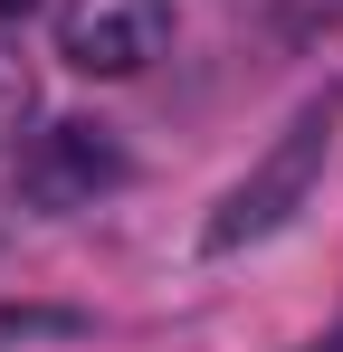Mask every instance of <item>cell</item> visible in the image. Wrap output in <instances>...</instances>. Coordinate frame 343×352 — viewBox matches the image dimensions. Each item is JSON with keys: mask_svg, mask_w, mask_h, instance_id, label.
<instances>
[{"mask_svg": "<svg viewBox=\"0 0 343 352\" xmlns=\"http://www.w3.org/2000/svg\"><path fill=\"white\" fill-rule=\"evenodd\" d=\"M172 48V0H67L57 10V58L76 76H143Z\"/></svg>", "mask_w": 343, "mask_h": 352, "instance_id": "obj_2", "label": "cell"}, {"mask_svg": "<svg viewBox=\"0 0 343 352\" xmlns=\"http://www.w3.org/2000/svg\"><path fill=\"white\" fill-rule=\"evenodd\" d=\"M29 115H39V76H29V58L0 38V143H19Z\"/></svg>", "mask_w": 343, "mask_h": 352, "instance_id": "obj_5", "label": "cell"}, {"mask_svg": "<svg viewBox=\"0 0 343 352\" xmlns=\"http://www.w3.org/2000/svg\"><path fill=\"white\" fill-rule=\"evenodd\" d=\"M0 238H10V210H0Z\"/></svg>", "mask_w": 343, "mask_h": 352, "instance_id": "obj_8", "label": "cell"}, {"mask_svg": "<svg viewBox=\"0 0 343 352\" xmlns=\"http://www.w3.org/2000/svg\"><path fill=\"white\" fill-rule=\"evenodd\" d=\"M305 352H343V324H334V333H315V343H305Z\"/></svg>", "mask_w": 343, "mask_h": 352, "instance_id": "obj_6", "label": "cell"}, {"mask_svg": "<svg viewBox=\"0 0 343 352\" xmlns=\"http://www.w3.org/2000/svg\"><path fill=\"white\" fill-rule=\"evenodd\" d=\"M334 124H343V96H315L305 115L286 124L277 143L248 162V181L229 190L220 210L200 219V248L210 257H238V248H258V238H277L305 200H315V181H324V162H334Z\"/></svg>", "mask_w": 343, "mask_h": 352, "instance_id": "obj_1", "label": "cell"}, {"mask_svg": "<svg viewBox=\"0 0 343 352\" xmlns=\"http://www.w3.org/2000/svg\"><path fill=\"white\" fill-rule=\"evenodd\" d=\"M96 333V314H76V305H0V352L10 343H86Z\"/></svg>", "mask_w": 343, "mask_h": 352, "instance_id": "obj_4", "label": "cell"}, {"mask_svg": "<svg viewBox=\"0 0 343 352\" xmlns=\"http://www.w3.org/2000/svg\"><path fill=\"white\" fill-rule=\"evenodd\" d=\"M19 10H39V0H0V19H19Z\"/></svg>", "mask_w": 343, "mask_h": 352, "instance_id": "obj_7", "label": "cell"}, {"mask_svg": "<svg viewBox=\"0 0 343 352\" xmlns=\"http://www.w3.org/2000/svg\"><path fill=\"white\" fill-rule=\"evenodd\" d=\"M114 181H124V143H114L105 124H48V133L29 143V162H19V190H29L39 210H86Z\"/></svg>", "mask_w": 343, "mask_h": 352, "instance_id": "obj_3", "label": "cell"}]
</instances>
